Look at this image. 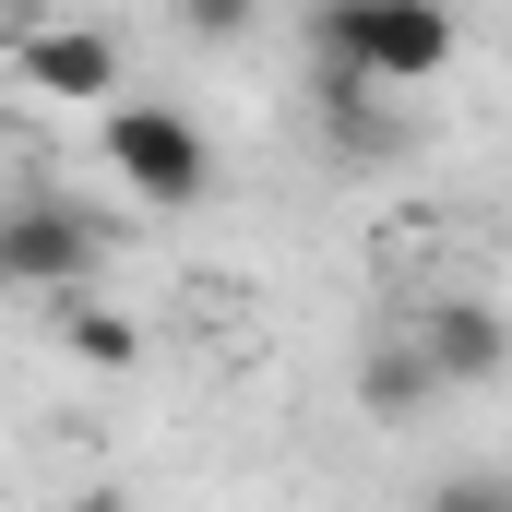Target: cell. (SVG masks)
I'll list each match as a JSON object with an SVG mask.
<instances>
[{"label": "cell", "instance_id": "1", "mask_svg": "<svg viewBox=\"0 0 512 512\" xmlns=\"http://www.w3.org/2000/svg\"><path fill=\"white\" fill-rule=\"evenodd\" d=\"M322 60H358L382 96L453 72V0H322Z\"/></svg>", "mask_w": 512, "mask_h": 512}, {"label": "cell", "instance_id": "2", "mask_svg": "<svg viewBox=\"0 0 512 512\" xmlns=\"http://www.w3.org/2000/svg\"><path fill=\"white\" fill-rule=\"evenodd\" d=\"M96 155H108V179H120L131 203H203L215 191V143L191 108H155V96H120L108 120H96Z\"/></svg>", "mask_w": 512, "mask_h": 512}, {"label": "cell", "instance_id": "3", "mask_svg": "<svg viewBox=\"0 0 512 512\" xmlns=\"http://www.w3.org/2000/svg\"><path fill=\"white\" fill-rule=\"evenodd\" d=\"M96 262H108V227H96L72 191H24V203L0 215V286L60 298V286H96Z\"/></svg>", "mask_w": 512, "mask_h": 512}, {"label": "cell", "instance_id": "4", "mask_svg": "<svg viewBox=\"0 0 512 512\" xmlns=\"http://www.w3.org/2000/svg\"><path fill=\"white\" fill-rule=\"evenodd\" d=\"M12 84L96 108V96H120V48H108L96 24H36V36H12Z\"/></svg>", "mask_w": 512, "mask_h": 512}, {"label": "cell", "instance_id": "5", "mask_svg": "<svg viewBox=\"0 0 512 512\" xmlns=\"http://www.w3.org/2000/svg\"><path fill=\"white\" fill-rule=\"evenodd\" d=\"M417 346H429L441 393H489V382H512V322L489 310V298H441V310L417 322Z\"/></svg>", "mask_w": 512, "mask_h": 512}, {"label": "cell", "instance_id": "6", "mask_svg": "<svg viewBox=\"0 0 512 512\" xmlns=\"http://www.w3.org/2000/svg\"><path fill=\"white\" fill-rule=\"evenodd\" d=\"M429 393H441V370H429V346H417V334H393V346L358 358V405H370V417H417Z\"/></svg>", "mask_w": 512, "mask_h": 512}, {"label": "cell", "instance_id": "7", "mask_svg": "<svg viewBox=\"0 0 512 512\" xmlns=\"http://www.w3.org/2000/svg\"><path fill=\"white\" fill-rule=\"evenodd\" d=\"M417 512H512V477H501V465H465V477H441Z\"/></svg>", "mask_w": 512, "mask_h": 512}, {"label": "cell", "instance_id": "8", "mask_svg": "<svg viewBox=\"0 0 512 512\" xmlns=\"http://www.w3.org/2000/svg\"><path fill=\"white\" fill-rule=\"evenodd\" d=\"M72 346H84L96 370H131V358H143V334H131L120 310H72Z\"/></svg>", "mask_w": 512, "mask_h": 512}, {"label": "cell", "instance_id": "9", "mask_svg": "<svg viewBox=\"0 0 512 512\" xmlns=\"http://www.w3.org/2000/svg\"><path fill=\"white\" fill-rule=\"evenodd\" d=\"M179 24H191V36H251L262 0H179Z\"/></svg>", "mask_w": 512, "mask_h": 512}, {"label": "cell", "instance_id": "10", "mask_svg": "<svg viewBox=\"0 0 512 512\" xmlns=\"http://www.w3.org/2000/svg\"><path fill=\"white\" fill-rule=\"evenodd\" d=\"M0 24H12V36H36V24H60V0H0Z\"/></svg>", "mask_w": 512, "mask_h": 512}, {"label": "cell", "instance_id": "11", "mask_svg": "<svg viewBox=\"0 0 512 512\" xmlns=\"http://www.w3.org/2000/svg\"><path fill=\"white\" fill-rule=\"evenodd\" d=\"M60 512H120V489H72V501H60Z\"/></svg>", "mask_w": 512, "mask_h": 512}]
</instances>
